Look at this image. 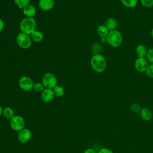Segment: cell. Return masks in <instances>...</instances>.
<instances>
[{"label":"cell","mask_w":153,"mask_h":153,"mask_svg":"<svg viewBox=\"0 0 153 153\" xmlns=\"http://www.w3.org/2000/svg\"><path fill=\"white\" fill-rule=\"evenodd\" d=\"M146 57L148 62L151 63V64H153V48L148 50Z\"/></svg>","instance_id":"25"},{"label":"cell","mask_w":153,"mask_h":153,"mask_svg":"<svg viewBox=\"0 0 153 153\" xmlns=\"http://www.w3.org/2000/svg\"><path fill=\"white\" fill-rule=\"evenodd\" d=\"M102 50V46L99 43H94L91 47V51L93 55L100 54Z\"/></svg>","instance_id":"22"},{"label":"cell","mask_w":153,"mask_h":153,"mask_svg":"<svg viewBox=\"0 0 153 153\" xmlns=\"http://www.w3.org/2000/svg\"><path fill=\"white\" fill-rule=\"evenodd\" d=\"M139 113L142 119L145 121H149L152 118L151 111L147 108H142Z\"/></svg>","instance_id":"13"},{"label":"cell","mask_w":153,"mask_h":153,"mask_svg":"<svg viewBox=\"0 0 153 153\" xmlns=\"http://www.w3.org/2000/svg\"><path fill=\"white\" fill-rule=\"evenodd\" d=\"M33 89L36 92H42L44 90V86L42 83L41 82H36L34 83Z\"/></svg>","instance_id":"24"},{"label":"cell","mask_w":153,"mask_h":153,"mask_svg":"<svg viewBox=\"0 0 153 153\" xmlns=\"http://www.w3.org/2000/svg\"><path fill=\"white\" fill-rule=\"evenodd\" d=\"M3 110H4V109H3V108L0 105V117L2 115V114H3Z\"/></svg>","instance_id":"32"},{"label":"cell","mask_w":153,"mask_h":153,"mask_svg":"<svg viewBox=\"0 0 153 153\" xmlns=\"http://www.w3.org/2000/svg\"><path fill=\"white\" fill-rule=\"evenodd\" d=\"M32 133L29 129L24 128L20 131H19L18 134V139L20 142L25 143L27 142L31 138Z\"/></svg>","instance_id":"9"},{"label":"cell","mask_w":153,"mask_h":153,"mask_svg":"<svg viewBox=\"0 0 153 153\" xmlns=\"http://www.w3.org/2000/svg\"><path fill=\"white\" fill-rule=\"evenodd\" d=\"M10 125L12 130L16 131H19L25 128V120L20 115H15L10 120Z\"/></svg>","instance_id":"6"},{"label":"cell","mask_w":153,"mask_h":153,"mask_svg":"<svg viewBox=\"0 0 153 153\" xmlns=\"http://www.w3.org/2000/svg\"><path fill=\"white\" fill-rule=\"evenodd\" d=\"M140 2L146 8H150L153 6V0H140Z\"/></svg>","instance_id":"26"},{"label":"cell","mask_w":153,"mask_h":153,"mask_svg":"<svg viewBox=\"0 0 153 153\" xmlns=\"http://www.w3.org/2000/svg\"><path fill=\"white\" fill-rule=\"evenodd\" d=\"M151 36H152V38H153V29L151 30Z\"/></svg>","instance_id":"33"},{"label":"cell","mask_w":153,"mask_h":153,"mask_svg":"<svg viewBox=\"0 0 153 153\" xmlns=\"http://www.w3.org/2000/svg\"><path fill=\"white\" fill-rule=\"evenodd\" d=\"M4 23L3 22V20L0 19V32L2 31V30L4 29Z\"/></svg>","instance_id":"30"},{"label":"cell","mask_w":153,"mask_h":153,"mask_svg":"<svg viewBox=\"0 0 153 153\" xmlns=\"http://www.w3.org/2000/svg\"><path fill=\"white\" fill-rule=\"evenodd\" d=\"M105 25L109 31H112V30H115V29L117 27L118 23L115 19L111 17L106 20V21L105 22Z\"/></svg>","instance_id":"15"},{"label":"cell","mask_w":153,"mask_h":153,"mask_svg":"<svg viewBox=\"0 0 153 153\" xmlns=\"http://www.w3.org/2000/svg\"><path fill=\"white\" fill-rule=\"evenodd\" d=\"M57 82L56 77L50 72L45 74L42 79V83L45 88L53 89L57 85Z\"/></svg>","instance_id":"5"},{"label":"cell","mask_w":153,"mask_h":153,"mask_svg":"<svg viewBox=\"0 0 153 153\" xmlns=\"http://www.w3.org/2000/svg\"><path fill=\"white\" fill-rule=\"evenodd\" d=\"M96 32L97 35L100 36V38H103V37H106L109 31L106 28L105 25H101L97 27Z\"/></svg>","instance_id":"17"},{"label":"cell","mask_w":153,"mask_h":153,"mask_svg":"<svg viewBox=\"0 0 153 153\" xmlns=\"http://www.w3.org/2000/svg\"><path fill=\"white\" fill-rule=\"evenodd\" d=\"M39 7L44 11H49L54 5V0H39L38 2Z\"/></svg>","instance_id":"11"},{"label":"cell","mask_w":153,"mask_h":153,"mask_svg":"<svg viewBox=\"0 0 153 153\" xmlns=\"http://www.w3.org/2000/svg\"><path fill=\"white\" fill-rule=\"evenodd\" d=\"M36 21L33 17L24 18L20 23V29L22 32L30 35L36 30Z\"/></svg>","instance_id":"2"},{"label":"cell","mask_w":153,"mask_h":153,"mask_svg":"<svg viewBox=\"0 0 153 153\" xmlns=\"http://www.w3.org/2000/svg\"><path fill=\"white\" fill-rule=\"evenodd\" d=\"M149 66L148 61L145 57L137 58L134 62V68L139 72H146Z\"/></svg>","instance_id":"8"},{"label":"cell","mask_w":153,"mask_h":153,"mask_svg":"<svg viewBox=\"0 0 153 153\" xmlns=\"http://www.w3.org/2000/svg\"><path fill=\"white\" fill-rule=\"evenodd\" d=\"M54 94L52 89L50 88H44V90L41 92V98L44 102L48 103L50 102L54 97Z\"/></svg>","instance_id":"10"},{"label":"cell","mask_w":153,"mask_h":153,"mask_svg":"<svg viewBox=\"0 0 153 153\" xmlns=\"http://www.w3.org/2000/svg\"><path fill=\"white\" fill-rule=\"evenodd\" d=\"M2 115L8 120H11L14 115V112L13 109L10 107H7L4 109Z\"/></svg>","instance_id":"18"},{"label":"cell","mask_w":153,"mask_h":153,"mask_svg":"<svg viewBox=\"0 0 153 153\" xmlns=\"http://www.w3.org/2000/svg\"><path fill=\"white\" fill-rule=\"evenodd\" d=\"M130 110L131 112H134V113H139L140 112L142 108L140 107V106L137 104V103H132L131 105H130Z\"/></svg>","instance_id":"23"},{"label":"cell","mask_w":153,"mask_h":153,"mask_svg":"<svg viewBox=\"0 0 153 153\" xmlns=\"http://www.w3.org/2000/svg\"><path fill=\"white\" fill-rule=\"evenodd\" d=\"M106 38L108 43L114 48L120 47L123 42L122 34L117 30L109 31Z\"/></svg>","instance_id":"3"},{"label":"cell","mask_w":153,"mask_h":153,"mask_svg":"<svg viewBox=\"0 0 153 153\" xmlns=\"http://www.w3.org/2000/svg\"><path fill=\"white\" fill-rule=\"evenodd\" d=\"M147 48L143 44H139L136 48V54L138 58L145 57L147 54Z\"/></svg>","instance_id":"14"},{"label":"cell","mask_w":153,"mask_h":153,"mask_svg":"<svg viewBox=\"0 0 153 153\" xmlns=\"http://www.w3.org/2000/svg\"><path fill=\"white\" fill-rule=\"evenodd\" d=\"M33 84L32 79L27 76H23L19 80V87L24 91H28L33 89Z\"/></svg>","instance_id":"7"},{"label":"cell","mask_w":153,"mask_h":153,"mask_svg":"<svg viewBox=\"0 0 153 153\" xmlns=\"http://www.w3.org/2000/svg\"><path fill=\"white\" fill-rule=\"evenodd\" d=\"M15 4L20 9H23L30 3V0H14Z\"/></svg>","instance_id":"21"},{"label":"cell","mask_w":153,"mask_h":153,"mask_svg":"<svg viewBox=\"0 0 153 153\" xmlns=\"http://www.w3.org/2000/svg\"><path fill=\"white\" fill-rule=\"evenodd\" d=\"M145 72L148 76L150 78H153V64L149 65Z\"/></svg>","instance_id":"27"},{"label":"cell","mask_w":153,"mask_h":153,"mask_svg":"<svg viewBox=\"0 0 153 153\" xmlns=\"http://www.w3.org/2000/svg\"><path fill=\"white\" fill-rule=\"evenodd\" d=\"M84 153H97L96 151L93 149V148H87L86 149Z\"/></svg>","instance_id":"29"},{"label":"cell","mask_w":153,"mask_h":153,"mask_svg":"<svg viewBox=\"0 0 153 153\" xmlns=\"http://www.w3.org/2000/svg\"><path fill=\"white\" fill-rule=\"evenodd\" d=\"M122 4L126 7L132 8L135 7L138 2V0H120Z\"/></svg>","instance_id":"20"},{"label":"cell","mask_w":153,"mask_h":153,"mask_svg":"<svg viewBox=\"0 0 153 153\" xmlns=\"http://www.w3.org/2000/svg\"><path fill=\"white\" fill-rule=\"evenodd\" d=\"M52 90L53 91L54 96L57 97H61L65 94V90L63 87L60 85H56Z\"/></svg>","instance_id":"19"},{"label":"cell","mask_w":153,"mask_h":153,"mask_svg":"<svg viewBox=\"0 0 153 153\" xmlns=\"http://www.w3.org/2000/svg\"><path fill=\"white\" fill-rule=\"evenodd\" d=\"M17 43L19 46L23 49L29 48L32 44V39L29 35L21 32L17 36Z\"/></svg>","instance_id":"4"},{"label":"cell","mask_w":153,"mask_h":153,"mask_svg":"<svg viewBox=\"0 0 153 153\" xmlns=\"http://www.w3.org/2000/svg\"><path fill=\"white\" fill-rule=\"evenodd\" d=\"M30 37L34 42H39L43 39V34L41 32L35 30L30 34Z\"/></svg>","instance_id":"16"},{"label":"cell","mask_w":153,"mask_h":153,"mask_svg":"<svg viewBox=\"0 0 153 153\" xmlns=\"http://www.w3.org/2000/svg\"><path fill=\"white\" fill-rule=\"evenodd\" d=\"M100 40L102 42H108L107 41V38L106 37H103V38H100Z\"/></svg>","instance_id":"31"},{"label":"cell","mask_w":153,"mask_h":153,"mask_svg":"<svg viewBox=\"0 0 153 153\" xmlns=\"http://www.w3.org/2000/svg\"><path fill=\"white\" fill-rule=\"evenodd\" d=\"M23 12L27 17H33L36 14V10L33 5L29 4L23 8Z\"/></svg>","instance_id":"12"},{"label":"cell","mask_w":153,"mask_h":153,"mask_svg":"<svg viewBox=\"0 0 153 153\" xmlns=\"http://www.w3.org/2000/svg\"><path fill=\"white\" fill-rule=\"evenodd\" d=\"M97 153H114V152L108 148H103L100 149Z\"/></svg>","instance_id":"28"},{"label":"cell","mask_w":153,"mask_h":153,"mask_svg":"<svg viewBox=\"0 0 153 153\" xmlns=\"http://www.w3.org/2000/svg\"><path fill=\"white\" fill-rule=\"evenodd\" d=\"M91 68L98 73L103 72L106 68V61L105 57L101 54H94L90 60Z\"/></svg>","instance_id":"1"}]
</instances>
